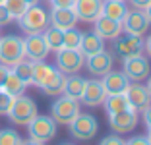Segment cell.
Returning a JSON list of instances; mask_svg holds the SVG:
<instances>
[{"label": "cell", "mask_w": 151, "mask_h": 145, "mask_svg": "<svg viewBox=\"0 0 151 145\" xmlns=\"http://www.w3.org/2000/svg\"><path fill=\"white\" fill-rule=\"evenodd\" d=\"M37 114H39L37 103L33 101L31 97L19 95V97H14V103H12V106H10L6 116H8L10 122L16 124V126H27Z\"/></svg>", "instance_id": "1"}, {"label": "cell", "mask_w": 151, "mask_h": 145, "mask_svg": "<svg viewBox=\"0 0 151 145\" xmlns=\"http://www.w3.org/2000/svg\"><path fill=\"white\" fill-rule=\"evenodd\" d=\"M18 25H19V29H22L23 33H27V35L43 33V31L50 25L49 14H47L45 8H41L39 4L29 6V8L23 12L22 18H18Z\"/></svg>", "instance_id": "2"}, {"label": "cell", "mask_w": 151, "mask_h": 145, "mask_svg": "<svg viewBox=\"0 0 151 145\" xmlns=\"http://www.w3.org/2000/svg\"><path fill=\"white\" fill-rule=\"evenodd\" d=\"M68 130H70V136L78 141H89L93 139L99 132V122L93 114L89 112H80L70 124H68Z\"/></svg>", "instance_id": "3"}, {"label": "cell", "mask_w": 151, "mask_h": 145, "mask_svg": "<svg viewBox=\"0 0 151 145\" xmlns=\"http://www.w3.org/2000/svg\"><path fill=\"white\" fill-rule=\"evenodd\" d=\"M25 58L23 50V39L18 35H6L0 37V64L12 68L19 60Z\"/></svg>", "instance_id": "4"}, {"label": "cell", "mask_w": 151, "mask_h": 145, "mask_svg": "<svg viewBox=\"0 0 151 145\" xmlns=\"http://www.w3.org/2000/svg\"><path fill=\"white\" fill-rule=\"evenodd\" d=\"M58 124L52 120V116H45V114H37L31 122L27 124V132L29 137L41 143H47V141H52L56 137L58 132Z\"/></svg>", "instance_id": "5"}, {"label": "cell", "mask_w": 151, "mask_h": 145, "mask_svg": "<svg viewBox=\"0 0 151 145\" xmlns=\"http://www.w3.org/2000/svg\"><path fill=\"white\" fill-rule=\"evenodd\" d=\"M80 112H81L80 101L70 99V97H66V95L54 99V103L50 105V116H52V120L56 124H64V126H68Z\"/></svg>", "instance_id": "6"}, {"label": "cell", "mask_w": 151, "mask_h": 145, "mask_svg": "<svg viewBox=\"0 0 151 145\" xmlns=\"http://www.w3.org/2000/svg\"><path fill=\"white\" fill-rule=\"evenodd\" d=\"M85 56L78 48H60L56 50V70L62 72L64 75H72L83 68Z\"/></svg>", "instance_id": "7"}, {"label": "cell", "mask_w": 151, "mask_h": 145, "mask_svg": "<svg viewBox=\"0 0 151 145\" xmlns=\"http://www.w3.org/2000/svg\"><path fill=\"white\" fill-rule=\"evenodd\" d=\"M122 72L126 74V78L130 81H142L147 79V75L151 74V66L143 54H136V56L122 58Z\"/></svg>", "instance_id": "8"}, {"label": "cell", "mask_w": 151, "mask_h": 145, "mask_svg": "<svg viewBox=\"0 0 151 145\" xmlns=\"http://www.w3.org/2000/svg\"><path fill=\"white\" fill-rule=\"evenodd\" d=\"M114 41V54L120 58H128V56H136V54L143 52V39L138 35H130V33H120Z\"/></svg>", "instance_id": "9"}, {"label": "cell", "mask_w": 151, "mask_h": 145, "mask_svg": "<svg viewBox=\"0 0 151 145\" xmlns=\"http://www.w3.org/2000/svg\"><path fill=\"white\" fill-rule=\"evenodd\" d=\"M23 50H25V58L31 62H41L49 56V47L43 39V33H33L23 39Z\"/></svg>", "instance_id": "10"}, {"label": "cell", "mask_w": 151, "mask_h": 145, "mask_svg": "<svg viewBox=\"0 0 151 145\" xmlns=\"http://www.w3.org/2000/svg\"><path fill=\"white\" fill-rule=\"evenodd\" d=\"M109 124L114 134H130L138 126V110L126 108L116 114H109Z\"/></svg>", "instance_id": "11"}, {"label": "cell", "mask_w": 151, "mask_h": 145, "mask_svg": "<svg viewBox=\"0 0 151 145\" xmlns=\"http://www.w3.org/2000/svg\"><path fill=\"white\" fill-rule=\"evenodd\" d=\"M124 95H126V99H128L130 108L138 110V112H143V110L151 105V95H149V91H147V87L142 85V83H138V81H136V83L130 81V85L126 87Z\"/></svg>", "instance_id": "12"}, {"label": "cell", "mask_w": 151, "mask_h": 145, "mask_svg": "<svg viewBox=\"0 0 151 145\" xmlns=\"http://www.w3.org/2000/svg\"><path fill=\"white\" fill-rule=\"evenodd\" d=\"M149 19L147 16L142 12V10H132L126 14V18L122 19V31L124 33H130V35H138V37H143L149 29Z\"/></svg>", "instance_id": "13"}, {"label": "cell", "mask_w": 151, "mask_h": 145, "mask_svg": "<svg viewBox=\"0 0 151 145\" xmlns=\"http://www.w3.org/2000/svg\"><path fill=\"white\" fill-rule=\"evenodd\" d=\"M83 66H87V72L91 75L103 78V75L109 74V72L112 70V66H114V54L107 52V50H101V52L93 54V56L85 58Z\"/></svg>", "instance_id": "14"}, {"label": "cell", "mask_w": 151, "mask_h": 145, "mask_svg": "<svg viewBox=\"0 0 151 145\" xmlns=\"http://www.w3.org/2000/svg\"><path fill=\"white\" fill-rule=\"evenodd\" d=\"M105 97H107V91H105V87H103L101 79H85V87H83L81 97H80V101L83 103L85 106L103 105Z\"/></svg>", "instance_id": "15"}, {"label": "cell", "mask_w": 151, "mask_h": 145, "mask_svg": "<svg viewBox=\"0 0 151 145\" xmlns=\"http://www.w3.org/2000/svg\"><path fill=\"white\" fill-rule=\"evenodd\" d=\"M74 12L80 22L93 23L103 14V0H76Z\"/></svg>", "instance_id": "16"}, {"label": "cell", "mask_w": 151, "mask_h": 145, "mask_svg": "<svg viewBox=\"0 0 151 145\" xmlns=\"http://www.w3.org/2000/svg\"><path fill=\"white\" fill-rule=\"evenodd\" d=\"M49 22L52 27H56V29H72V27H76V23L80 22L78 19V16H76L74 8H52L49 14Z\"/></svg>", "instance_id": "17"}, {"label": "cell", "mask_w": 151, "mask_h": 145, "mask_svg": "<svg viewBox=\"0 0 151 145\" xmlns=\"http://www.w3.org/2000/svg\"><path fill=\"white\" fill-rule=\"evenodd\" d=\"M101 83H103V87H105V91H107V95H118V93L126 91V87L130 85V79L126 78L124 72L111 70L109 74L103 75Z\"/></svg>", "instance_id": "18"}, {"label": "cell", "mask_w": 151, "mask_h": 145, "mask_svg": "<svg viewBox=\"0 0 151 145\" xmlns=\"http://www.w3.org/2000/svg\"><path fill=\"white\" fill-rule=\"evenodd\" d=\"M95 33H97L101 39H116V37L122 33V22H116V19H112V18H107V16H99L97 19H95Z\"/></svg>", "instance_id": "19"}, {"label": "cell", "mask_w": 151, "mask_h": 145, "mask_svg": "<svg viewBox=\"0 0 151 145\" xmlns=\"http://www.w3.org/2000/svg\"><path fill=\"white\" fill-rule=\"evenodd\" d=\"M78 50H80V52L83 54L85 58H87V56H93V54L105 50V39H101V37H99L95 31L83 33V37H81V43H80V48H78Z\"/></svg>", "instance_id": "20"}, {"label": "cell", "mask_w": 151, "mask_h": 145, "mask_svg": "<svg viewBox=\"0 0 151 145\" xmlns=\"http://www.w3.org/2000/svg\"><path fill=\"white\" fill-rule=\"evenodd\" d=\"M128 14V6L124 0H103V16L122 22Z\"/></svg>", "instance_id": "21"}, {"label": "cell", "mask_w": 151, "mask_h": 145, "mask_svg": "<svg viewBox=\"0 0 151 145\" xmlns=\"http://www.w3.org/2000/svg\"><path fill=\"white\" fill-rule=\"evenodd\" d=\"M64 81H66V75L54 68V72L50 74V78L45 81V85L41 87V91H43L45 95H50V97L62 95V91H64Z\"/></svg>", "instance_id": "22"}, {"label": "cell", "mask_w": 151, "mask_h": 145, "mask_svg": "<svg viewBox=\"0 0 151 145\" xmlns=\"http://www.w3.org/2000/svg\"><path fill=\"white\" fill-rule=\"evenodd\" d=\"M85 87V79L78 74H72V75H66V81H64V91L62 95L70 97V99H76V101H80L81 97V91Z\"/></svg>", "instance_id": "23"}, {"label": "cell", "mask_w": 151, "mask_h": 145, "mask_svg": "<svg viewBox=\"0 0 151 145\" xmlns=\"http://www.w3.org/2000/svg\"><path fill=\"white\" fill-rule=\"evenodd\" d=\"M43 39L47 43V47H49V50L56 52V50L64 48V31L62 29H56V27L49 25L43 31Z\"/></svg>", "instance_id": "24"}, {"label": "cell", "mask_w": 151, "mask_h": 145, "mask_svg": "<svg viewBox=\"0 0 151 145\" xmlns=\"http://www.w3.org/2000/svg\"><path fill=\"white\" fill-rule=\"evenodd\" d=\"M103 106L107 110V114H116V112H122V110L130 108L128 99H126L124 93H118V95H107L105 101H103Z\"/></svg>", "instance_id": "25"}, {"label": "cell", "mask_w": 151, "mask_h": 145, "mask_svg": "<svg viewBox=\"0 0 151 145\" xmlns=\"http://www.w3.org/2000/svg\"><path fill=\"white\" fill-rule=\"evenodd\" d=\"M52 72H54V68L50 66V64H47L45 60L33 62V81H31V85H35V87L41 89L45 85V81L50 78Z\"/></svg>", "instance_id": "26"}, {"label": "cell", "mask_w": 151, "mask_h": 145, "mask_svg": "<svg viewBox=\"0 0 151 145\" xmlns=\"http://www.w3.org/2000/svg\"><path fill=\"white\" fill-rule=\"evenodd\" d=\"M25 89H27V85L23 83V81L14 74L12 70H10L8 75H6V79H4V83H2V91H6L8 95H12V97H19V95L25 93Z\"/></svg>", "instance_id": "27"}, {"label": "cell", "mask_w": 151, "mask_h": 145, "mask_svg": "<svg viewBox=\"0 0 151 145\" xmlns=\"http://www.w3.org/2000/svg\"><path fill=\"white\" fill-rule=\"evenodd\" d=\"M10 70L18 75V78L22 79L25 85H31V81H33V62H31V60L23 58V60L18 62V64H14Z\"/></svg>", "instance_id": "28"}, {"label": "cell", "mask_w": 151, "mask_h": 145, "mask_svg": "<svg viewBox=\"0 0 151 145\" xmlns=\"http://www.w3.org/2000/svg\"><path fill=\"white\" fill-rule=\"evenodd\" d=\"M22 136L14 128H4L0 130V145H22Z\"/></svg>", "instance_id": "29"}, {"label": "cell", "mask_w": 151, "mask_h": 145, "mask_svg": "<svg viewBox=\"0 0 151 145\" xmlns=\"http://www.w3.org/2000/svg\"><path fill=\"white\" fill-rule=\"evenodd\" d=\"M81 37H83V33L78 31L76 27L66 29V31H64V48H80Z\"/></svg>", "instance_id": "30"}, {"label": "cell", "mask_w": 151, "mask_h": 145, "mask_svg": "<svg viewBox=\"0 0 151 145\" xmlns=\"http://www.w3.org/2000/svg\"><path fill=\"white\" fill-rule=\"evenodd\" d=\"M4 6L8 8V12L12 14V18L14 19H18L23 16V12H25L29 6L23 2V0H4Z\"/></svg>", "instance_id": "31"}, {"label": "cell", "mask_w": 151, "mask_h": 145, "mask_svg": "<svg viewBox=\"0 0 151 145\" xmlns=\"http://www.w3.org/2000/svg\"><path fill=\"white\" fill-rule=\"evenodd\" d=\"M12 103H14V97L12 95H8L6 91H0V114H8Z\"/></svg>", "instance_id": "32"}, {"label": "cell", "mask_w": 151, "mask_h": 145, "mask_svg": "<svg viewBox=\"0 0 151 145\" xmlns=\"http://www.w3.org/2000/svg\"><path fill=\"white\" fill-rule=\"evenodd\" d=\"M12 14L8 12V8H6L4 4H0V27L8 25V23H12Z\"/></svg>", "instance_id": "33"}, {"label": "cell", "mask_w": 151, "mask_h": 145, "mask_svg": "<svg viewBox=\"0 0 151 145\" xmlns=\"http://www.w3.org/2000/svg\"><path fill=\"white\" fill-rule=\"evenodd\" d=\"M99 145H126V141L122 139V137H118V136H107Z\"/></svg>", "instance_id": "34"}, {"label": "cell", "mask_w": 151, "mask_h": 145, "mask_svg": "<svg viewBox=\"0 0 151 145\" xmlns=\"http://www.w3.org/2000/svg\"><path fill=\"white\" fill-rule=\"evenodd\" d=\"M126 145H151V141L147 139V136H134L132 139L126 141Z\"/></svg>", "instance_id": "35"}, {"label": "cell", "mask_w": 151, "mask_h": 145, "mask_svg": "<svg viewBox=\"0 0 151 145\" xmlns=\"http://www.w3.org/2000/svg\"><path fill=\"white\" fill-rule=\"evenodd\" d=\"M52 8H74L76 0H50Z\"/></svg>", "instance_id": "36"}, {"label": "cell", "mask_w": 151, "mask_h": 145, "mask_svg": "<svg viewBox=\"0 0 151 145\" xmlns=\"http://www.w3.org/2000/svg\"><path fill=\"white\" fill-rule=\"evenodd\" d=\"M128 2L134 6V10H142V12L151 4V0H128Z\"/></svg>", "instance_id": "37"}, {"label": "cell", "mask_w": 151, "mask_h": 145, "mask_svg": "<svg viewBox=\"0 0 151 145\" xmlns=\"http://www.w3.org/2000/svg\"><path fill=\"white\" fill-rule=\"evenodd\" d=\"M143 122H145L147 130H151V105L147 106L145 110H143Z\"/></svg>", "instance_id": "38"}, {"label": "cell", "mask_w": 151, "mask_h": 145, "mask_svg": "<svg viewBox=\"0 0 151 145\" xmlns=\"http://www.w3.org/2000/svg\"><path fill=\"white\" fill-rule=\"evenodd\" d=\"M8 72H10L8 66L0 64V87H2V83H4V79H6V75H8Z\"/></svg>", "instance_id": "39"}, {"label": "cell", "mask_w": 151, "mask_h": 145, "mask_svg": "<svg viewBox=\"0 0 151 145\" xmlns=\"http://www.w3.org/2000/svg\"><path fill=\"white\" fill-rule=\"evenodd\" d=\"M143 50L147 52V56L151 58V35L147 37V41H143Z\"/></svg>", "instance_id": "40"}, {"label": "cell", "mask_w": 151, "mask_h": 145, "mask_svg": "<svg viewBox=\"0 0 151 145\" xmlns=\"http://www.w3.org/2000/svg\"><path fill=\"white\" fill-rule=\"evenodd\" d=\"M22 145H45V143H41V141H35V139H25V141H22Z\"/></svg>", "instance_id": "41"}, {"label": "cell", "mask_w": 151, "mask_h": 145, "mask_svg": "<svg viewBox=\"0 0 151 145\" xmlns=\"http://www.w3.org/2000/svg\"><path fill=\"white\" fill-rule=\"evenodd\" d=\"M143 14H145V16H147V19H149V23H151V4L147 6L145 10H143Z\"/></svg>", "instance_id": "42"}, {"label": "cell", "mask_w": 151, "mask_h": 145, "mask_svg": "<svg viewBox=\"0 0 151 145\" xmlns=\"http://www.w3.org/2000/svg\"><path fill=\"white\" fill-rule=\"evenodd\" d=\"M23 2H25L27 6H35V4H39L41 0H23Z\"/></svg>", "instance_id": "43"}, {"label": "cell", "mask_w": 151, "mask_h": 145, "mask_svg": "<svg viewBox=\"0 0 151 145\" xmlns=\"http://www.w3.org/2000/svg\"><path fill=\"white\" fill-rule=\"evenodd\" d=\"M145 87H147V91H149V95H151V74L147 75V85Z\"/></svg>", "instance_id": "44"}, {"label": "cell", "mask_w": 151, "mask_h": 145, "mask_svg": "<svg viewBox=\"0 0 151 145\" xmlns=\"http://www.w3.org/2000/svg\"><path fill=\"white\" fill-rule=\"evenodd\" d=\"M147 139H149V141H151V130H149V134H147Z\"/></svg>", "instance_id": "45"}, {"label": "cell", "mask_w": 151, "mask_h": 145, "mask_svg": "<svg viewBox=\"0 0 151 145\" xmlns=\"http://www.w3.org/2000/svg\"><path fill=\"white\" fill-rule=\"evenodd\" d=\"M60 145H74V143H60Z\"/></svg>", "instance_id": "46"}, {"label": "cell", "mask_w": 151, "mask_h": 145, "mask_svg": "<svg viewBox=\"0 0 151 145\" xmlns=\"http://www.w3.org/2000/svg\"><path fill=\"white\" fill-rule=\"evenodd\" d=\"M0 4H4V0H0Z\"/></svg>", "instance_id": "47"}, {"label": "cell", "mask_w": 151, "mask_h": 145, "mask_svg": "<svg viewBox=\"0 0 151 145\" xmlns=\"http://www.w3.org/2000/svg\"><path fill=\"white\" fill-rule=\"evenodd\" d=\"M0 91H2V87H0Z\"/></svg>", "instance_id": "48"}, {"label": "cell", "mask_w": 151, "mask_h": 145, "mask_svg": "<svg viewBox=\"0 0 151 145\" xmlns=\"http://www.w3.org/2000/svg\"><path fill=\"white\" fill-rule=\"evenodd\" d=\"M124 2H126V0H124Z\"/></svg>", "instance_id": "49"}]
</instances>
